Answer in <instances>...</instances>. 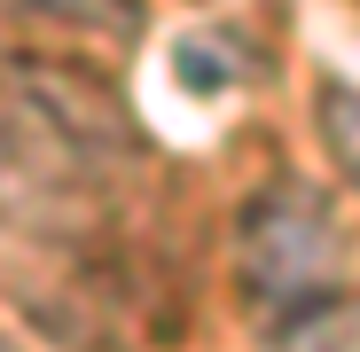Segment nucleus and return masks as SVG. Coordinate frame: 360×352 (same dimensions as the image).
I'll use <instances>...</instances> for the list:
<instances>
[{
    "instance_id": "nucleus-2",
    "label": "nucleus",
    "mask_w": 360,
    "mask_h": 352,
    "mask_svg": "<svg viewBox=\"0 0 360 352\" xmlns=\"http://www.w3.org/2000/svg\"><path fill=\"white\" fill-rule=\"evenodd\" d=\"M345 227L329 211L321 188L306 181H274L259 188V204L235 219V282L266 321H290L321 298L345 289Z\"/></svg>"
},
{
    "instance_id": "nucleus-3",
    "label": "nucleus",
    "mask_w": 360,
    "mask_h": 352,
    "mask_svg": "<svg viewBox=\"0 0 360 352\" xmlns=\"http://www.w3.org/2000/svg\"><path fill=\"white\" fill-rule=\"evenodd\" d=\"M141 39V0H0V47L32 55H126Z\"/></svg>"
},
{
    "instance_id": "nucleus-1",
    "label": "nucleus",
    "mask_w": 360,
    "mask_h": 352,
    "mask_svg": "<svg viewBox=\"0 0 360 352\" xmlns=\"http://www.w3.org/2000/svg\"><path fill=\"white\" fill-rule=\"evenodd\" d=\"M141 126L86 55L0 47V227L47 251H102L141 196Z\"/></svg>"
},
{
    "instance_id": "nucleus-5",
    "label": "nucleus",
    "mask_w": 360,
    "mask_h": 352,
    "mask_svg": "<svg viewBox=\"0 0 360 352\" xmlns=\"http://www.w3.org/2000/svg\"><path fill=\"white\" fill-rule=\"evenodd\" d=\"M321 141H329V157L345 172V188L360 196V86H345V79L321 86Z\"/></svg>"
},
{
    "instance_id": "nucleus-4",
    "label": "nucleus",
    "mask_w": 360,
    "mask_h": 352,
    "mask_svg": "<svg viewBox=\"0 0 360 352\" xmlns=\"http://www.w3.org/2000/svg\"><path fill=\"white\" fill-rule=\"evenodd\" d=\"M266 352H360V298L337 289V298L274 321V344H266Z\"/></svg>"
}]
</instances>
